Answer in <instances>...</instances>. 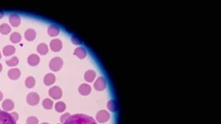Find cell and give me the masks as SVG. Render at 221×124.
I'll use <instances>...</instances> for the list:
<instances>
[{
	"label": "cell",
	"instance_id": "obj_22",
	"mask_svg": "<svg viewBox=\"0 0 221 124\" xmlns=\"http://www.w3.org/2000/svg\"><path fill=\"white\" fill-rule=\"evenodd\" d=\"M10 41H11V42H13V43H18V42H20L21 41V34H20V33H18V32H13V33L11 34V36H10Z\"/></svg>",
	"mask_w": 221,
	"mask_h": 124
},
{
	"label": "cell",
	"instance_id": "obj_18",
	"mask_svg": "<svg viewBox=\"0 0 221 124\" xmlns=\"http://www.w3.org/2000/svg\"><path fill=\"white\" fill-rule=\"evenodd\" d=\"M36 37V32L34 30H32V28H29V30H27L25 31V38L27 41H33L35 39Z\"/></svg>",
	"mask_w": 221,
	"mask_h": 124
},
{
	"label": "cell",
	"instance_id": "obj_19",
	"mask_svg": "<svg viewBox=\"0 0 221 124\" xmlns=\"http://www.w3.org/2000/svg\"><path fill=\"white\" fill-rule=\"evenodd\" d=\"M16 52V49L15 47L12 46V45H7V46H5L4 49H3V53L4 55L6 56H10L12 54H14Z\"/></svg>",
	"mask_w": 221,
	"mask_h": 124
},
{
	"label": "cell",
	"instance_id": "obj_23",
	"mask_svg": "<svg viewBox=\"0 0 221 124\" xmlns=\"http://www.w3.org/2000/svg\"><path fill=\"white\" fill-rule=\"evenodd\" d=\"M53 105H54V102L50 98H45L43 101V107L46 109H51L53 108Z\"/></svg>",
	"mask_w": 221,
	"mask_h": 124
},
{
	"label": "cell",
	"instance_id": "obj_30",
	"mask_svg": "<svg viewBox=\"0 0 221 124\" xmlns=\"http://www.w3.org/2000/svg\"><path fill=\"white\" fill-rule=\"evenodd\" d=\"M70 116H71V115H70L69 113H65V114H64V115L60 118V121H61V123H64L66 120H68Z\"/></svg>",
	"mask_w": 221,
	"mask_h": 124
},
{
	"label": "cell",
	"instance_id": "obj_24",
	"mask_svg": "<svg viewBox=\"0 0 221 124\" xmlns=\"http://www.w3.org/2000/svg\"><path fill=\"white\" fill-rule=\"evenodd\" d=\"M25 85H26V87L29 88H33L34 85H35V79L32 77V76H29V77H27V79L25 81Z\"/></svg>",
	"mask_w": 221,
	"mask_h": 124
},
{
	"label": "cell",
	"instance_id": "obj_8",
	"mask_svg": "<svg viewBox=\"0 0 221 124\" xmlns=\"http://www.w3.org/2000/svg\"><path fill=\"white\" fill-rule=\"evenodd\" d=\"M63 47L62 42L58 39H54L50 42V48L54 52H59Z\"/></svg>",
	"mask_w": 221,
	"mask_h": 124
},
{
	"label": "cell",
	"instance_id": "obj_9",
	"mask_svg": "<svg viewBox=\"0 0 221 124\" xmlns=\"http://www.w3.org/2000/svg\"><path fill=\"white\" fill-rule=\"evenodd\" d=\"M79 92L83 95V96H87L91 92V88L90 85L88 84H81L79 88Z\"/></svg>",
	"mask_w": 221,
	"mask_h": 124
},
{
	"label": "cell",
	"instance_id": "obj_17",
	"mask_svg": "<svg viewBox=\"0 0 221 124\" xmlns=\"http://www.w3.org/2000/svg\"><path fill=\"white\" fill-rule=\"evenodd\" d=\"M96 77V73L93 70H88L84 74V78L88 82H93V80Z\"/></svg>",
	"mask_w": 221,
	"mask_h": 124
},
{
	"label": "cell",
	"instance_id": "obj_11",
	"mask_svg": "<svg viewBox=\"0 0 221 124\" xmlns=\"http://www.w3.org/2000/svg\"><path fill=\"white\" fill-rule=\"evenodd\" d=\"M9 22L13 27H18L21 24V18L17 14H11L9 16Z\"/></svg>",
	"mask_w": 221,
	"mask_h": 124
},
{
	"label": "cell",
	"instance_id": "obj_32",
	"mask_svg": "<svg viewBox=\"0 0 221 124\" xmlns=\"http://www.w3.org/2000/svg\"><path fill=\"white\" fill-rule=\"evenodd\" d=\"M4 16V12L3 11H0V18H2Z\"/></svg>",
	"mask_w": 221,
	"mask_h": 124
},
{
	"label": "cell",
	"instance_id": "obj_21",
	"mask_svg": "<svg viewBox=\"0 0 221 124\" xmlns=\"http://www.w3.org/2000/svg\"><path fill=\"white\" fill-rule=\"evenodd\" d=\"M37 51H38V53H39L40 54L44 55V54H46L48 53V46L45 43H41V44L38 45Z\"/></svg>",
	"mask_w": 221,
	"mask_h": 124
},
{
	"label": "cell",
	"instance_id": "obj_7",
	"mask_svg": "<svg viewBox=\"0 0 221 124\" xmlns=\"http://www.w3.org/2000/svg\"><path fill=\"white\" fill-rule=\"evenodd\" d=\"M62 89L59 87H54L49 90V96L53 99H59L62 97Z\"/></svg>",
	"mask_w": 221,
	"mask_h": 124
},
{
	"label": "cell",
	"instance_id": "obj_29",
	"mask_svg": "<svg viewBox=\"0 0 221 124\" xmlns=\"http://www.w3.org/2000/svg\"><path fill=\"white\" fill-rule=\"evenodd\" d=\"M71 41H72V42L74 43V44H82V41L80 40V39H79L78 37L76 36H72L71 37Z\"/></svg>",
	"mask_w": 221,
	"mask_h": 124
},
{
	"label": "cell",
	"instance_id": "obj_10",
	"mask_svg": "<svg viewBox=\"0 0 221 124\" xmlns=\"http://www.w3.org/2000/svg\"><path fill=\"white\" fill-rule=\"evenodd\" d=\"M21 76V71L18 68H12L8 71V77L12 80H17Z\"/></svg>",
	"mask_w": 221,
	"mask_h": 124
},
{
	"label": "cell",
	"instance_id": "obj_15",
	"mask_svg": "<svg viewBox=\"0 0 221 124\" xmlns=\"http://www.w3.org/2000/svg\"><path fill=\"white\" fill-rule=\"evenodd\" d=\"M55 81V76L54 74H47L44 78H43V82L46 85H51L54 83Z\"/></svg>",
	"mask_w": 221,
	"mask_h": 124
},
{
	"label": "cell",
	"instance_id": "obj_4",
	"mask_svg": "<svg viewBox=\"0 0 221 124\" xmlns=\"http://www.w3.org/2000/svg\"><path fill=\"white\" fill-rule=\"evenodd\" d=\"M106 87H107L106 79H105L104 77H102V76H100V77H98L97 80L94 82V88L96 90H98V91L104 90L105 88H106Z\"/></svg>",
	"mask_w": 221,
	"mask_h": 124
},
{
	"label": "cell",
	"instance_id": "obj_34",
	"mask_svg": "<svg viewBox=\"0 0 221 124\" xmlns=\"http://www.w3.org/2000/svg\"><path fill=\"white\" fill-rule=\"evenodd\" d=\"M2 69H3V67H2V64H1V63H0V72H1V71H2Z\"/></svg>",
	"mask_w": 221,
	"mask_h": 124
},
{
	"label": "cell",
	"instance_id": "obj_25",
	"mask_svg": "<svg viewBox=\"0 0 221 124\" xmlns=\"http://www.w3.org/2000/svg\"><path fill=\"white\" fill-rule=\"evenodd\" d=\"M10 31H11V28H10V27H9L7 24L4 23L2 25H0V32H1L2 34H5L6 35V34L10 32Z\"/></svg>",
	"mask_w": 221,
	"mask_h": 124
},
{
	"label": "cell",
	"instance_id": "obj_5",
	"mask_svg": "<svg viewBox=\"0 0 221 124\" xmlns=\"http://www.w3.org/2000/svg\"><path fill=\"white\" fill-rule=\"evenodd\" d=\"M109 119H110V114L106 110H101L97 113V115H96V120L100 123L106 122L109 120Z\"/></svg>",
	"mask_w": 221,
	"mask_h": 124
},
{
	"label": "cell",
	"instance_id": "obj_1",
	"mask_svg": "<svg viewBox=\"0 0 221 124\" xmlns=\"http://www.w3.org/2000/svg\"><path fill=\"white\" fill-rule=\"evenodd\" d=\"M63 124H97L96 120L90 116L84 114H75L69 117Z\"/></svg>",
	"mask_w": 221,
	"mask_h": 124
},
{
	"label": "cell",
	"instance_id": "obj_2",
	"mask_svg": "<svg viewBox=\"0 0 221 124\" xmlns=\"http://www.w3.org/2000/svg\"><path fill=\"white\" fill-rule=\"evenodd\" d=\"M0 124H16V120L9 113L0 109Z\"/></svg>",
	"mask_w": 221,
	"mask_h": 124
},
{
	"label": "cell",
	"instance_id": "obj_12",
	"mask_svg": "<svg viewBox=\"0 0 221 124\" xmlns=\"http://www.w3.org/2000/svg\"><path fill=\"white\" fill-rule=\"evenodd\" d=\"M28 63L32 66H35L40 63V57L37 54H31L28 57Z\"/></svg>",
	"mask_w": 221,
	"mask_h": 124
},
{
	"label": "cell",
	"instance_id": "obj_16",
	"mask_svg": "<svg viewBox=\"0 0 221 124\" xmlns=\"http://www.w3.org/2000/svg\"><path fill=\"white\" fill-rule=\"evenodd\" d=\"M60 32V28L59 27H57L55 25H51L49 28H48V34L52 37H54V36H57Z\"/></svg>",
	"mask_w": 221,
	"mask_h": 124
},
{
	"label": "cell",
	"instance_id": "obj_28",
	"mask_svg": "<svg viewBox=\"0 0 221 124\" xmlns=\"http://www.w3.org/2000/svg\"><path fill=\"white\" fill-rule=\"evenodd\" d=\"M39 120L36 117H29L27 119V124H38Z\"/></svg>",
	"mask_w": 221,
	"mask_h": 124
},
{
	"label": "cell",
	"instance_id": "obj_33",
	"mask_svg": "<svg viewBox=\"0 0 221 124\" xmlns=\"http://www.w3.org/2000/svg\"><path fill=\"white\" fill-rule=\"evenodd\" d=\"M3 98V94H2V92L0 91V100H1Z\"/></svg>",
	"mask_w": 221,
	"mask_h": 124
},
{
	"label": "cell",
	"instance_id": "obj_31",
	"mask_svg": "<svg viewBox=\"0 0 221 124\" xmlns=\"http://www.w3.org/2000/svg\"><path fill=\"white\" fill-rule=\"evenodd\" d=\"M10 115L12 116V118H13L16 121L18 120V113H17V112H12V113L10 114Z\"/></svg>",
	"mask_w": 221,
	"mask_h": 124
},
{
	"label": "cell",
	"instance_id": "obj_36",
	"mask_svg": "<svg viewBox=\"0 0 221 124\" xmlns=\"http://www.w3.org/2000/svg\"><path fill=\"white\" fill-rule=\"evenodd\" d=\"M0 59H1V53H0Z\"/></svg>",
	"mask_w": 221,
	"mask_h": 124
},
{
	"label": "cell",
	"instance_id": "obj_6",
	"mask_svg": "<svg viewBox=\"0 0 221 124\" xmlns=\"http://www.w3.org/2000/svg\"><path fill=\"white\" fill-rule=\"evenodd\" d=\"M40 101V96L35 92H32L27 96V102L28 104L32 105V106H35Z\"/></svg>",
	"mask_w": 221,
	"mask_h": 124
},
{
	"label": "cell",
	"instance_id": "obj_14",
	"mask_svg": "<svg viewBox=\"0 0 221 124\" xmlns=\"http://www.w3.org/2000/svg\"><path fill=\"white\" fill-rule=\"evenodd\" d=\"M2 108H3V109L5 110V111H10L11 109H13V108H14V103H13V101L12 100H10V99H6L4 102H3V104H2Z\"/></svg>",
	"mask_w": 221,
	"mask_h": 124
},
{
	"label": "cell",
	"instance_id": "obj_27",
	"mask_svg": "<svg viewBox=\"0 0 221 124\" xmlns=\"http://www.w3.org/2000/svg\"><path fill=\"white\" fill-rule=\"evenodd\" d=\"M6 63L8 65V66H15L18 63V59L17 58L16 56L12 57V58H10L9 60H7L6 61Z\"/></svg>",
	"mask_w": 221,
	"mask_h": 124
},
{
	"label": "cell",
	"instance_id": "obj_3",
	"mask_svg": "<svg viewBox=\"0 0 221 124\" xmlns=\"http://www.w3.org/2000/svg\"><path fill=\"white\" fill-rule=\"evenodd\" d=\"M63 66V60L60 57H55V58L52 59L49 63V67L52 71L57 72L59 71Z\"/></svg>",
	"mask_w": 221,
	"mask_h": 124
},
{
	"label": "cell",
	"instance_id": "obj_20",
	"mask_svg": "<svg viewBox=\"0 0 221 124\" xmlns=\"http://www.w3.org/2000/svg\"><path fill=\"white\" fill-rule=\"evenodd\" d=\"M107 108H108V109H109L111 112H116V111H117V109H118V106H117L116 101L113 100V99L109 100V102H108V104H107Z\"/></svg>",
	"mask_w": 221,
	"mask_h": 124
},
{
	"label": "cell",
	"instance_id": "obj_26",
	"mask_svg": "<svg viewBox=\"0 0 221 124\" xmlns=\"http://www.w3.org/2000/svg\"><path fill=\"white\" fill-rule=\"evenodd\" d=\"M55 109L57 112H63L65 109V104L64 102H57L55 104Z\"/></svg>",
	"mask_w": 221,
	"mask_h": 124
},
{
	"label": "cell",
	"instance_id": "obj_35",
	"mask_svg": "<svg viewBox=\"0 0 221 124\" xmlns=\"http://www.w3.org/2000/svg\"><path fill=\"white\" fill-rule=\"evenodd\" d=\"M42 124H49V123H46V122H43V123H42Z\"/></svg>",
	"mask_w": 221,
	"mask_h": 124
},
{
	"label": "cell",
	"instance_id": "obj_13",
	"mask_svg": "<svg viewBox=\"0 0 221 124\" xmlns=\"http://www.w3.org/2000/svg\"><path fill=\"white\" fill-rule=\"evenodd\" d=\"M74 54L76 56H78L79 59H84L85 57L87 56V52H86V50L83 47H78V48L75 50Z\"/></svg>",
	"mask_w": 221,
	"mask_h": 124
}]
</instances>
